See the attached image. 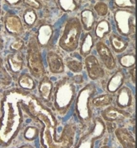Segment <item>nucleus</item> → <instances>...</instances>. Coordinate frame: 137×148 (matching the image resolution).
I'll list each match as a JSON object with an SVG mask.
<instances>
[{"mask_svg":"<svg viewBox=\"0 0 137 148\" xmlns=\"http://www.w3.org/2000/svg\"><path fill=\"white\" fill-rule=\"evenodd\" d=\"M136 63V56L134 53H129L119 58V64L124 68L133 67Z\"/></svg>","mask_w":137,"mask_h":148,"instance_id":"obj_28","label":"nucleus"},{"mask_svg":"<svg viewBox=\"0 0 137 148\" xmlns=\"http://www.w3.org/2000/svg\"><path fill=\"white\" fill-rule=\"evenodd\" d=\"M8 66L10 70L14 73H18L22 70L24 64V59L22 54L19 52H15L7 56V58Z\"/></svg>","mask_w":137,"mask_h":148,"instance_id":"obj_18","label":"nucleus"},{"mask_svg":"<svg viewBox=\"0 0 137 148\" xmlns=\"http://www.w3.org/2000/svg\"><path fill=\"white\" fill-rule=\"evenodd\" d=\"M82 25L76 17L68 19L65 24L63 34L59 38V45L66 52H74L79 47Z\"/></svg>","mask_w":137,"mask_h":148,"instance_id":"obj_5","label":"nucleus"},{"mask_svg":"<svg viewBox=\"0 0 137 148\" xmlns=\"http://www.w3.org/2000/svg\"><path fill=\"white\" fill-rule=\"evenodd\" d=\"M59 4L61 9L65 11H74L77 9L75 0H59Z\"/></svg>","mask_w":137,"mask_h":148,"instance_id":"obj_30","label":"nucleus"},{"mask_svg":"<svg viewBox=\"0 0 137 148\" xmlns=\"http://www.w3.org/2000/svg\"><path fill=\"white\" fill-rule=\"evenodd\" d=\"M115 5L121 8H133L134 3L132 0H115Z\"/></svg>","mask_w":137,"mask_h":148,"instance_id":"obj_34","label":"nucleus"},{"mask_svg":"<svg viewBox=\"0 0 137 148\" xmlns=\"http://www.w3.org/2000/svg\"><path fill=\"white\" fill-rule=\"evenodd\" d=\"M0 14H1V8H0Z\"/></svg>","mask_w":137,"mask_h":148,"instance_id":"obj_42","label":"nucleus"},{"mask_svg":"<svg viewBox=\"0 0 137 148\" xmlns=\"http://www.w3.org/2000/svg\"><path fill=\"white\" fill-rule=\"evenodd\" d=\"M95 11H96V13L100 16H105L108 14V7L106 3H104L103 2L97 3L95 7H94Z\"/></svg>","mask_w":137,"mask_h":148,"instance_id":"obj_32","label":"nucleus"},{"mask_svg":"<svg viewBox=\"0 0 137 148\" xmlns=\"http://www.w3.org/2000/svg\"><path fill=\"white\" fill-rule=\"evenodd\" d=\"M66 64H67V68L75 73H79L83 69V64L78 59H75V58L67 59L66 60Z\"/></svg>","mask_w":137,"mask_h":148,"instance_id":"obj_27","label":"nucleus"},{"mask_svg":"<svg viewBox=\"0 0 137 148\" xmlns=\"http://www.w3.org/2000/svg\"><path fill=\"white\" fill-rule=\"evenodd\" d=\"M20 106L22 110L43 125L40 133V144L43 148H71L72 147L75 134V125H66L61 137L58 138L56 135L57 121L55 115L37 97L23 91Z\"/></svg>","mask_w":137,"mask_h":148,"instance_id":"obj_1","label":"nucleus"},{"mask_svg":"<svg viewBox=\"0 0 137 148\" xmlns=\"http://www.w3.org/2000/svg\"><path fill=\"white\" fill-rule=\"evenodd\" d=\"M3 48V40L0 36V49H2Z\"/></svg>","mask_w":137,"mask_h":148,"instance_id":"obj_40","label":"nucleus"},{"mask_svg":"<svg viewBox=\"0 0 137 148\" xmlns=\"http://www.w3.org/2000/svg\"><path fill=\"white\" fill-rule=\"evenodd\" d=\"M18 148H35L34 147H32L31 145H28V144H26V145H23V146H21V147H19Z\"/></svg>","mask_w":137,"mask_h":148,"instance_id":"obj_39","label":"nucleus"},{"mask_svg":"<svg viewBox=\"0 0 137 148\" xmlns=\"http://www.w3.org/2000/svg\"><path fill=\"white\" fill-rule=\"evenodd\" d=\"M93 128L83 135L75 148H94L97 140L104 136L106 130L104 122L100 118H96L93 121Z\"/></svg>","mask_w":137,"mask_h":148,"instance_id":"obj_7","label":"nucleus"},{"mask_svg":"<svg viewBox=\"0 0 137 148\" xmlns=\"http://www.w3.org/2000/svg\"><path fill=\"white\" fill-rule=\"evenodd\" d=\"M72 81L74 83H77V84H81L83 82V76L82 75H76L74 77L72 78Z\"/></svg>","mask_w":137,"mask_h":148,"instance_id":"obj_36","label":"nucleus"},{"mask_svg":"<svg viewBox=\"0 0 137 148\" xmlns=\"http://www.w3.org/2000/svg\"><path fill=\"white\" fill-rule=\"evenodd\" d=\"M115 134L123 148H136L135 138L128 130L123 127L117 128L115 130Z\"/></svg>","mask_w":137,"mask_h":148,"instance_id":"obj_16","label":"nucleus"},{"mask_svg":"<svg viewBox=\"0 0 137 148\" xmlns=\"http://www.w3.org/2000/svg\"><path fill=\"white\" fill-rule=\"evenodd\" d=\"M75 97V87L72 79L63 77L54 89V106L60 115L67 113Z\"/></svg>","mask_w":137,"mask_h":148,"instance_id":"obj_3","label":"nucleus"},{"mask_svg":"<svg viewBox=\"0 0 137 148\" xmlns=\"http://www.w3.org/2000/svg\"><path fill=\"white\" fill-rule=\"evenodd\" d=\"M47 63L49 70L54 74L63 73L65 69L62 57L54 51H49L47 53Z\"/></svg>","mask_w":137,"mask_h":148,"instance_id":"obj_12","label":"nucleus"},{"mask_svg":"<svg viewBox=\"0 0 137 148\" xmlns=\"http://www.w3.org/2000/svg\"><path fill=\"white\" fill-rule=\"evenodd\" d=\"M96 50L100 56V60L106 68L109 70H112L116 67V63L114 56L111 53L110 48L104 44V42L100 41L96 44Z\"/></svg>","mask_w":137,"mask_h":148,"instance_id":"obj_11","label":"nucleus"},{"mask_svg":"<svg viewBox=\"0 0 137 148\" xmlns=\"http://www.w3.org/2000/svg\"><path fill=\"white\" fill-rule=\"evenodd\" d=\"M5 1L11 5H16V4H19L21 2V0H5Z\"/></svg>","mask_w":137,"mask_h":148,"instance_id":"obj_38","label":"nucleus"},{"mask_svg":"<svg viewBox=\"0 0 137 148\" xmlns=\"http://www.w3.org/2000/svg\"><path fill=\"white\" fill-rule=\"evenodd\" d=\"M81 25L86 31H90L95 23V15L92 11L85 9L81 12Z\"/></svg>","mask_w":137,"mask_h":148,"instance_id":"obj_22","label":"nucleus"},{"mask_svg":"<svg viewBox=\"0 0 137 148\" xmlns=\"http://www.w3.org/2000/svg\"><path fill=\"white\" fill-rule=\"evenodd\" d=\"M110 32H111V26L107 20H101L100 22L98 23L95 30L96 36L99 39H103L106 35L110 33Z\"/></svg>","mask_w":137,"mask_h":148,"instance_id":"obj_24","label":"nucleus"},{"mask_svg":"<svg viewBox=\"0 0 137 148\" xmlns=\"http://www.w3.org/2000/svg\"><path fill=\"white\" fill-rule=\"evenodd\" d=\"M26 60L27 67L33 77L37 79H40L44 77L45 69L40 49L37 44L36 39L34 37H31L28 42Z\"/></svg>","mask_w":137,"mask_h":148,"instance_id":"obj_6","label":"nucleus"},{"mask_svg":"<svg viewBox=\"0 0 137 148\" xmlns=\"http://www.w3.org/2000/svg\"><path fill=\"white\" fill-rule=\"evenodd\" d=\"M115 20L119 32L123 36H128L134 32L135 22L134 13L128 10H117L115 12Z\"/></svg>","mask_w":137,"mask_h":148,"instance_id":"obj_8","label":"nucleus"},{"mask_svg":"<svg viewBox=\"0 0 137 148\" xmlns=\"http://www.w3.org/2000/svg\"><path fill=\"white\" fill-rule=\"evenodd\" d=\"M103 119L108 122H124L131 118V115L119 108L115 106H108L102 112Z\"/></svg>","mask_w":137,"mask_h":148,"instance_id":"obj_10","label":"nucleus"},{"mask_svg":"<svg viewBox=\"0 0 137 148\" xmlns=\"http://www.w3.org/2000/svg\"><path fill=\"white\" fill-rule=\"evenodd\" d=\"M22 1L24 2V3L33 9L39 10L41 8V3L38 0H22Z\"/></svg>","mask_w":137,"mask_h":148,"instance_id":"obj_35","label":"nucleus"},{"mask_svg":"<svg viewBox=\"0 0 137 148\" xmlns=\"http://www.w3.org/2000/svg\"><path fill=\"white\" fill-rule=\"evenodd\" d=\"M22 17H23V20H24V22H25L26 25L32 26L34 23H35V21H36L37 15H36V13L35 12L34 10L26 9V11H24Z\"/></svg>","mask_w":137,"mask_h":148,"instance_id":"obj_29","label":"nucleus"},{"mask_svg":"<svg viewBox=\"0 0 137 148\" xmlns=\"http://www.w3.org/2000/svg\"><path fill=\"white\" fill-rule=\"evenodd\" d=\"M96 92V87L88 84L79 91L75 101V113L83 126H88L92 119V110L90 106L91 100Z\"/></svg>","mask_w":137,"mask_h":148,"instance_id":"obj_4","label":"nucleus"},{"mask_svg":"<svg viewBox=\"0 0 137 148\" xmlns=\"http://www.w3.org/2000/svg\"><path fill=\"white\" fill-rule=\"evenodd\" d=\"M5 27L9 33L19 36L23 32L22 21L19 16L15 15H9L5 18Z\"/></svg>","mask_w":137,"mask_h":148,"instance_id":"obj_14","label":"nucleus"},{"mask_svg":"<svg viewBox=\"0 0 137 148\" xmlns=\"http://www.w3.org/2000/svg\"><path fill=\"white\" fill-rule=\"evenodd\" d=\"M24 48V42L21 39H17L11 45V49L14 52H20Z\"/></svg>","mask_w":137,"mask_h":148,"instance_id":"obj_33","label":"nucleus"},{"mask_svg":"<svg viewBox=\"0 0 137 148\" xmlns=\"http://www.w3.org/2000/svg\"><path fill=\"white\" fill-rule=\"evenodd\" d=\"M85 68L88 77L93 81L102 78L105 74L104 69L100 64L97 58L93 55H89L85 57Z\"/></svg>","mask_w":137,"mask_h":148,"instance_id":"obj_9","label":"nucleus"},{"mask_svg":"<svg viewBox=\"0 0 137 148\" xmlns=\"http://www.w3.org/2000/svg\"><path fill=\"white\" fill-rule=\"evenodd\" d=\"M93 46H94V40L92 36L90 33H87L83 37L79 48V53L82 56L87 57L90 55L92 52Z\"/></svg>","mask_w":137,"mask_h":148,"instance_id":"obj_20","label":"nucleus"},{"mask_svg":"<svg viewBox=\"0 0 137 148\" xmlns=\"http://www.w3.org/2000/svg\"><path fill=\"white\" fill-rule=\"evenodd\" d=\"M53 35V28L50 24H43L38 31L36 41L39 47H46L48 45Z\"/></svg>","mask_w":137,"mask_h":148,"instance_id":"obj_17","label":"nucleus"},{"mask_svg":"<svg viewBox=\"0 0 137 148\" xmlns=\"http://www.w3.org/2000/svg\"><path fill=\"white\" fill-rule=\"evenodd\" d=\"M101 148H110V147H109L108 146H106V145H104V146H103V147H102Z\"/></svg>","mask_w":137,"mask_h":148,"instance_id":"obj_41","label":"nucleus"},{"mask_svg":"<svg viewBox=\"0 0 137 148\" xmlns=\"http://www.w3.org/2000/svg\"><path fill=\"white\" fill-rule=\"evenodd\" d=\"M133 101V96L132 89L127 87L122 86L119 89L118 94L116 97V105L119 109L124 110L130 107Z\"/></svg>","mask_w":137,"mask_h":148,"instance_id":"obj_13","label":"nucleus"},{"mask_svg":"<svg viewBox=\"0 0 137 148\" xmlns=\"http://www.w3.org/2000/svg\"><path fill=\"white\" fill-rule=\"evenodd\" d=\"M130 76L132 77V83L135 84V82H136V68H135V66L132 67V69L130 70Z\"/></svg>","mask_w":137,"mask_h":148,"instance_id":"obj_37","label":"nucleus"},{"mask_svg":"<svg viewBox=\"0 0 137 148\" xmlns=\"http://www.w3.org/2000/svg\"><path fill=\"white\" fill-rule=\"evenodd\" d=\"M39 91L43 100L45 101H51L53 92V84L50 78L46 76L42 77L39 85Z\"/></svg>","mask_w":137,"mask_h":148,"instance_id":"obj_19","label":"nucleus"},{"mask_svg":"<svg viewBox=\"0 0 137 148\" xmlns=\"http://www.w3.org/2000/svg\"><path fill=\"white\" fill-rule=\"evenodd\" d=\"M39 133V129L37 127L31 126L26 127V129L25 130L24 134H23V136H24V138L26 140L33 141L38 137Z\"/></svg>","mask_w":137,"mask_h":148,"instance_id":"obj_31","label":"nucleus"},{"mask_svg":"<svg viewBox=\"0 0 137 148\" xmlns=\"http://www.w3.org/2000/svg\"><path fill=\"white\" fill-rule=\"evenodd\" d=\"M12 83V77L7 70L5 69L3 62V59L0 56V85L9 86Z\"/></svg>","mask_w":137,"mask_h":148,"instance_id":"obj_26","label":"nucleus"},{"mask_svg":"<svg viewBox=\"0 0 137 148\" xmlns=\"http://www.w3.org/2000/svg\"><path fill=\"white\" fill-rule=\"evenodd\" d=\"M125 81V74L121 69H118L108 80L107 90L110 93H115L120 89Z\"/></svg>","mask_w":137,"mask_h":148,"instance_id":"obj_15","label":"nucleus"},{"mask_svg":"<svg viewBox=\"0 0 137 148\" xmlns=\"http://www.w3.org/2000/svg\"><path fill=\"white\" fill-rule=\"evenodd\" d=\"M109 40H110L111 48L116 53H121L123 51H125L128 45L126 40H124L121 37L115 34L111 35Z\"/></svg>","mask_w":137,"mask_h":148,"instance_id":"obj_21","label":"nucleus"},{"mask_svg":"<svg viewBox=\"0 0 137 148\" xmlns=\"http://www.w3.org/2000/svg\"><path fill=\"white\" fill-rule=\"evenodd\" d=\"M22 93V90L12 89L3 97L0 118V145L3 147L11 144L21 129L23 119L20 101Z\"/></svg>","mask_w":137,"mask_h":148,"instance_id":"obj_2","label":"nucleus"},{"mask_svg":"<svg viewBox=\"0 0 137 148\" xmlns=\"http://www.w3.org/2000/svg\"><path fill=\"white\" fill-rule=\"evenodd\" d=\"M113 99H114L113 95H111V93H104V94L93 98L92 101V104L96 108L105 107V106H110L112 103Z\"/></svg>","mask_w":137,"mask_h":148,"instance_id":"obj_23","label":"nucleus"},{"mask_svg":"<svg viewBox=\"0 0 137 148\" xmlns=\"http://www.w3.org/2000/svg\"><path fill=\"white\" fill-rule=\"evenodd\" d=\"M18 82H19V86L23 89L33 90L35 88V83L34 82L33 78L27 73H24L21 75L19 77Z\"/></svg>","mask_w":137,"mask_h":148,"instance_id":"obj_25","label":"nucleus"}]
</instances>
